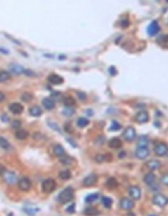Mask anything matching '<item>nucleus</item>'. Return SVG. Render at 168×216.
Segmentation results:
<instances>
[{
	"label": "nucleus",
	"mask_w": 168,
	"mask_h": 216,
	"mask_svg": "<svg viewBox=\"0 0 168 216\" xmlns=\"http://www.w3.org/2000/svg\"><path fill=\"white\" fill-rule=\"evenodd\" d=\"M73 197H74V190L72 187H66V189L63 190L59 195H58L57 200H58L59 204L64 205V204H68L69 201H72Z\"/></svg>",
	"instance_id": "nucleus-1"
},
{
	"label": "nucleus",
	"mask_w": 168,
	"mask_h": 216,
	"mask_svg": "<svg viewBox=\"0 0 168 216\" xmlns=\"http://www.w3.org/2000/svg\"><path fill=\"white\" fill-rule=\"evenodd\" d=\"M55 187H57V182L53 179H47L43 181V184H41V191L45 193H50L52 191L55 190Z\"/></svg>",
	"instance_id": "nucleus-2"
},
{
	"label": "nucleus",
	"mask_w": 168,
	"mask_h": 216,
	"mask_svg": "<svg viewBox=\"0 0 168 216\" xmlns=\"http://www.w3.org/2000/svg\"><path fill=\"white\" fill-rule=\"evenodd\" d=\"M123 137H124V139L127 142H133L134 139L137 138V133H136V129L133 128V127H127V128L124 129V132H123Z\"/></svg>",
	"instance_id": "nucleus-3"
},
{
	"label": "nucleus",
	"mask_w": 168,
	"mask_h": 216,
	"mask_svg": "<svg viewBox=\"0 0 168 216\" xmlns=\"http://www.w3.org/2000/svg\"><path fill=\"white\" fill-rule=\"evenodd\" d=\"M3 179H4V181H5L6 184H9V185H15V184H18V182H19L18 176H16L14 172H11V171H6L3 175Z\"/></svg>",
	"instance_id": "nucleus-4"
},
{
	"label": "nucleus",
	"mask_w": 168,
	"mask_h": 216,
	"mask_svg": "<svg viewBox=\"0 0 168 216\" xmlns=\"http://www.w3.org/2000/svg\"><path fill=\"white\" fill-rule=\"evenodd\" d=\"M154 153L157 156H166L168 153V145L164 142H159L154 146Z\"/></svg>",
	"instance_id": "nucleus-5"
},
{
	"label": "nucleus",
	"mask_w": 168,
	"mask_h": 216,
	"mask_svg": "<svg viewBox=\"0 0 168 216\" xmlns=\"http://www.w3.org/2000/svg\"><path fill=\"white\" fill-rule=\"evenodd\" d=\"M153 204L157 205V206H159V207H164V206L168 204V197L164 196V195H161V193L154 195V197H153Z\"/></svg>",
	"instance_id": "nucleus-6"
},
{
	"label": "nucleus",
	"mask_w": 168,
	"mask_h": 216,
	"mask_svg": "<svg viewBox=\"0 0 168 216\" xmlns=\"http://www.w3.org/2000/svg\"><path fill=\"white\" fill-rule=\"evenodd\" d=\"M119 207L123 210H127V211H131L133 207H134V201L132 200V198H122L120 202H119Z\"/></svg>",
	"instance_id": "nucleus-7"
},
{
	"label": "nucleus",
	"mask_w": 168,
	"mask_h": 216,
	"mask_svg": "<svg viewBox=\"0 0 168 216\" xmlns=\"http://www.w3.org/2000/svg\"><path fill=\"white\" fill-rule=\"evenodd\" d=\"M149 156V148L148 147H139L136 150V157L139 160H144Z\"/></svg>",
	"instance_id": "nucleus-8"
},
{
	"label": "nucleus",
	"mask_w": 168,
	"mask_h": 216,
	"mask_svg": "<svg viewBox=\"0 0 168 216\" xmlns=\"http://www.w3.org/2000/svg\"><path fill=\"white\" fill-rule=\"evenodd\" d=\"M18 185H19V189L22 190V191H29L32 187V182L28 177H22V179L19 180Z\"/></svg>",
	"instance_id": "nucleus-9"
},
{
	"label": "nucleus",
	"mask_w": 168,
	"mask_h": 216,
	"mask_svg": "<svg viewBox=\"0 0 168 216\" xmlns=\"http://www.w3.org/2000/svg\"><path fill=\"white\" fill-rule=\"evenodd\" d=\"M134 120H136L137 123H147V122L149 121V114L146 111H141V112H138L136 114Z\"/></svg>",
	"instance_id": "nucleus-10"
},
{
	"label": "nucleus",
	"mask_w": 168,
	"mask_h": 216,
	"mask_svg": "<svg viewBox=\"0 0 168 216\" xmlns=\"http://www.w3.org/2000/svg\"><path fill=\"white\" fill-rule=\"evenodd\" d=\"M129 196L134 200H139L142 197V191L141 189L138 187V186H132V187H129Z\"/></svg>",
	"instance_id": "nucleus-11"
},
{
	"label": "nucleus",
	"mask_w": 168,
	"mask_h": 216,
	"mask_svg": "<svg viewBox=\"0 0 168 216\" xmlns=\"http://www.w3.org/2000/svg\"><path fill=\"white\" fill-rule=\"evenodd\" d=\"M159 24H158V22H152L149 24V27H148V29H147V32H148V34L149 35H152V37H154V35H157L158 34V32H159Z\"/></svg>",
	"instance_id": "nucleus-12"
},
{
	"label": "nucleus",
	"mask_w": 168,
	"mask_h": 216,
	"mask_svg": "<svg viewBox=\"0 0 168 216\" xmlns=\"http://www.w3.org/2000/svg\"><path fill=\"white\" fill-rule=\"evenodd\" d=\"M48 80H49L50 84H54V86H59V84H62L63 82H64L63 77H60V75H58V74H54V73H52L49 75Z\"/></svg>",
	"instance_id": "nucleus-13"
},
{
	"label": "nucleus",
	"mask_w": 168,
	"mask_h": 216,
	"mask_svg": "<svg viewBox=\"0 0 168 216\" xmlns=\"http://www.w3.org/2000/svg\"><path fill=\"white\" fill-rule=\"evenodd\" d=\"M162 166V163H161V161H158V160H149L148 162L146 163V167L148 168V170H150V171H154V170H158L159 167Z\"/></svg>",
	"instance_id": "nucleus-14"
},
{
	"label": "nucleus",
	"mask_w": 168,
	"mask_h": 216,
	"mask_svg": "<svg viewBox=\"0 0 168 216\" xmlns=\"http://www.w3.org/2000/svg\"><path fill=\"white\" fill-rule=\"evenodd\" d=\"M143 181H144V184L149 185V186H152V185L156 184V181H157V176L154 175L153 172H148L147 175H144Z\"/></svg>",
	"instance_id": "nucleus-15"
},
{
	"label": "nucleus",
	"mask_w": 168,
	"mask_h": 216,
	"mask_svg": "<svg viewBox=\"0 0 168 216\" xmlns=\"http://www.w3.org/2000/svg\"><path fill=\"white\" fill-rule=\"evenodd\" d=\"M97 181H98V177H97V175L92 173V175H88L87 177H84L83 185H84V186H93Z\"/></svg>",
	"instance_id": "nucleus-16"
},
{
	"label": "nucleus",
	"mask_w": 168,
	"mask_h": 216,
	"mask_svg": "<svg viewBox=\"0 0 168 216\" xmlns=\"http://www.w3.org/2000/svg\"><path fill=\"white\" fill-rule=\"evenodd\" d=\"M53 152H54V155L58 156V157H60V158L65 156V150H64V147L60 146V145H54V146H53Z\"/></svg>",
	"instance_id": "nucleus-17"
},
{
	"label": "nucleus",
	"mask_w": 168,
	"mask_h": 216,
	"mask_svg": "<svg viewBox=\"0 0 168 216\" xmlns=\"http://www.w3.org/2000/svg\"><path fill=\"white\" fill-rule=\"evenodd\" d=\"M9 109H10V112L11 113H14V114H20L23 112V109H24V107L20 103H11L10 106H9Z\"/></svg>",
	"instance_id": "nucleus-18"
},
{
	"label": "nucleus",
	"mask_w": 168,
	"mask_h": 216,
	"mask_svg": "<svg viewBox=\"0 0 168 216\" xmlns=\"http://www.w3.org/2000/svg\"><path fill=\"white\" fill-rule=\"evenodd\" d=\"M41 104L44 106L45 109H48V111H52V109L55 107V102L52 99V98H44L41 101Z\"/></svg>",
	"instance_id": "nucleus-19"
},
{
	"label": "nucleus",
	"mask_w": 168,
	"mask_h": 216,
	"mask_svg": "<svg viewBox=\"0 0 168 216\" xmlns=\"http://www.w3.org/2000/svg\"><path fill=\"white\" fill-rule=\"evenodd\" d=\"M41 113H43V111H41V108L39 106H33V107H30V109H29V114L33 117H39V116H41Z\"/></svg>",
	"instance_id": "nucleus-20"
},
{
	"label": "nucleus",
	"mask_w": 168,
	"mask_h": 216,
	"mask_svg": "<svg viewBox=\"0 0 168 216\" xmlns=\"http://www.w3.org/2000/svg\"><path fill=\"white\" fill-rule=\"evenodd\" d=\"M10 70H11V73H14V74H22V73H24L25 69L20 64H11Z\"/></svg>",
	"instance_id": "nucleus-21"
},
{
	"label": "nucleus",
	"mask_w": 168,
	"mask_h": 216,
	"mask_svg": "<svg viewBox=\"0 0 168 216\" xmlns=\"http://www.w3.org/2000/svg\"><path fill=\"white\" fill-rule=\"evenodd\" d=\"M109 147L111 148H116V150H118V148L122 147V141L119 138H112L111 141H109Z\"/></svg>",
	"instance_id": "nucleus-22"
},
{
	"label": "nucleus",
	"mask_w": 168,
	"mask_h": 216,
	"mask_svg": "<svg viewBox=\"0 0 168 216\" xmlns=\"http://www.w3.org/2000/svg\"><path fill=\"white\" fill-rule=\"evenodd\" d=\"M83 214L87 216H94V215H99V211L95 207H87V209L83 210Z\"/></svg>",
	"instance_id": "nucleus-23"
},
{
	"label": "nucleus",
	"mask_w": 168,
	"mask_h": 216,
	"mask_svg": "<svg viewBox=\"0 0 168 216\" xmlns=\"http://www.w3.org/2000/svg\"><path fill=\"white\" fill-rule=\"evenodd\" d=\"M98 197H99L98 193H90L84 198V202H85V204H93V202H95L97 200H98Z\"/></svg>",
	"instance_id": "nucleus-24"
},
{
	"label": "nucleus",
	"mask_w": 168,
	"mask_h": 216,
	"mask_svg": "<svg viewBox=\"0 0 168 216\" xmlns=\"http://www.w3.org/2000/svg\"><path fill=\"white\" fill-rule=\"evenodd\" d=\"M63 102H64V106H65V107L74 108V106H75V99L73 98V97H65V98L63 99Z\"/></svg>",
	"instance_id": "nucleus-25"
},
{
	"label": "nucleus",
	"mask_w": 168,
	"mask_h": 216,
	"mask_svg": "<svg viewBox=\"0 0 168 216\" xmlns=\"http://www.w3.org/2000/svg\"><path fill=\"white\" fill-rule=\"evenodd\" d=\"M106 185H107L108 189H116L117 186H118V181H117L114 177H109V179L107 180V182H106Z\"/></svg>",
	"instance_id": "nucleus-26"
},
{
	"label": "nucleus",
	"mask_w": 168,
	"mask_h": 216,
	"mask_svg": "<svg viewBox=\"0 0 168 216\" xmlns=\"http://www.w3.org/2000/svg\"><path fill=\"white\" fill-rule=\"evenodd\" d=\"M28 136H29V133L25 129H18L16 133H15V137L18 139H27Z\"/></svg>",
	"instance_id": "nucleus-27"
},
{
	"label": "nucleus",
	"mask_w": 168,
	"mask_h": 216,
	"mask_svg": "<svg viewBox=\"0 0 168 216\" xmlns=\"http://www.w3.org/2000/svg\"><path fill=\"white\" fill-rule=\"evenodd\" d=\"M102 204H103V206L106 207V209H111V207H112V204H113V201H112V198H111V197L104 196V197H102Z\"/></svg>",
	"instance_id": "nucleus-28"
},
{
	"label": "nucleus",
	"mask_w": 168,
	"mask_h": 216,
	"mask_svg": "<svg viewBox=\"0 0 168 216\" xmlns=\"http://www.w3.org/2000/svg\"><path fill=\"white\" fill-rule=\"evenodd\" d=\"M10 79V74L6 70H0V83L8 82Z\"/></svg>",
	"instance_id": "nucleus-29"
},
{
	"label": "nucleus",
	"mask_w": 168,
	"mask_h": 216,
	"mask_svg": "<svg viewBox=\"0 0 168 216\" xmlns=\"http://www.w3.org/2000/svg\"><path fill=\"white\" fill-rule=\"evenodd\" d=\"M59 177L62 180H69L70 177H72V172L69 170H63L59 172Z\"/></svg>",
	"instance_id": "nucleus-30"
},
{
	"label": "nucleus",
	"mask_w": 168,
	"mask_h": 216,
	"mask_svg": "<svg viewBox=\"0 0 168 216\" xmlns=\"http://www.w3.org/2000/svg\"><path fill=\"white\" fill-rule=\"evenodd\" d=\"M77 125H78V127H80V128H83V127H87L88 125H89V120H88V118H85V117H80V118L78 120Z\"/></svg>",
	"instance_id": "nucleus-31"
},
{
	"label": "nucleus",
	"mask_w": 168,
	"mask_h": 216,
	"mask_svg": "<svg viewBox=\"0 0 168 216\" xmlns=\"http://www.w3.org/2000/svg\"><path fill=\"white\" fill-rule=\"evenodd\" d=\"M148 142H149L148 137H147V136H142V137H139V139H138V146H139V147H147Z\"/></svg>",
	"instance_id": "nucleus-32"
},
{
	"label": "nucleus",
	"mask_w": 168,
	"mask_h": 216,
	"mask_svg": "<svg viewBox=\"0 0 168 216\" xmlns=\"http://www.w3.org/2000/svg\"><path fill=\"white\" fill-rule=\"evenodd\" d=\"M0 146H1L4 150H10V147H11V145L8 142V139H5L4 137H0Z\"/></svg>",
	"instance_id": "nucleus-33"
},
{
	"label": "nucleus",
	"mask_w": 168,
	"mask_h": 216,
	"mask_svg": "<svg viewBox=\"0 0 168 216\" xmlns=\"http://www.w3.org/2000/svg\"><path fill=\"white\" fill-rule=\"evenodd\" d=\"M157 42H158L159 44H162L163 46H168V35H162V37H159Z\"/></svg>",
	"instance_id": "nucleus-34"
},
{
	"label": "nucleus",
	"mask_w": 168,
	"mask_h": 216,
	"mask_svg": "<svg viewBox=\"0 0 168 216\" xmlns=\"http://www.w3.org/2000/svg\"><path fill=\"white\" fill-rule=\"evenodd\" d=\"M23 211H25L29 215H35L36 212H39V209H30V207H24Z\"/></svg>",
	"instance_id": "nucleus-35"
},
{
	"label": "nucleus",
	"mask_w": 168,
	"mask_h": 216,
	"mask_svg": "<svg viewBox=\"0 0 168 216\" xmlns=\"http://www.w3.org/2000/svg\"><path fill=\"white\" fill-rule=\"evenodd\" d=\"M120 127H122L120 123H118V122H116V121H113L112 125H111V128H109V129H111V131H119Z\"/></svg>",
	"instance_id": "nucleus-36"
},
{
	"label": "nucleus",
	"mask_w": 168,
	"mask_h": 216,
	"mask_svg": "<svg viewBox=\"0 0 168 216\" xmlns=\"http://www.w3.org/2000/svg\"><path fill=\"white\" fill-rule=\"evenodd\" d=\"M22 99L24 101V102H30V101L33 99V96L30 94V93H23V94H22Z\"/></svg>",
	"instance_id": "nucleus-37"
},
{
	"label": "nucleus",
	"mask_w": 168,
	"mask_h": 216,
	"mask_svg": "<svg viewBox=\"0 0 168 216\" xmlns=\"http://www.w3.org/2000/svg\"><path fill=\"white\" fill-rule=\"evenodd\" d=\"M73 113H74V108H70V107H66L63 111V114H65V116H72Z\"/></svg>",
	"instance_id": "nucleus-38"
},
{
	"label": "nucleus",
	"mask_w": 168,
	"mask_h": 216,
	"mask_svg": "<svg viewBox=\"0 0 168 216\" xmlns=\"http://www.w3.org/2000/svg\"><path fill=\"white\" fill-rule=\"evenodd\" d=\"M11 126H13V128L20 129L19 127H22V122H20V121H18V120H15V121H13V122H11Z\"/></svg>",
	"instance_id": "nucleus-39"
},
{
	"label": "nucleus",
	"mask_w": 168,
	"mask_h": 216,
	"mask_svg": "<svg viewBox=\"0 0 168 216\" xmlns=\"http://www.w3.org/2000/svg\"><path fill=\"white\" fill-rule=\"evenodd\" d=\"M94 160L97 161V162H99V163H100V162H104V161H106V157H104L103 155H97Z\"/></svg>",
	"instance_id": "nucleus-40"
},
{
	"label": "nucleus",
	"mask_w": 168,
	"mask_h": 216,
	"mask_svg": "<svg viewBox=\"0 0 168 216\" xmlns=\"http://www.w3.org/2000/svg\"><path fill=\"white\" fill-rule=\"evenodd\" d=\"M161 182L164 186H168V173H166V175H163V177L161 179Z\"/></svg>",
	"instance_id": "nucleus-41"
},
{
	"label": "nucleus",
	"mask_w": 168,
	"mask_h": 216,
	"mask_svg": "<svg viewBox=\"0 0 168 216\" xmlns=\"http://www.w3.org/2000/svg\"><path fill=\"white\" fill-rule=\"evenodd\" d=\"M66 212H68V214H73V212H75V205H74V204L70 205V206L68 207V209H66Z\"/></svg>",
	"instance_id": "nucleus-42"
},
{
	"label": "nucleus",
	"mask_w": 168,
	"mask_h": 216,
	"mask_svg": "<svg viewBox=\"0 0 168 216\" xmlns=\"http://www.w3.org/2000/svg\"><path fill=\"white\" fill-rule=\"evenodd\" d=\"M120 25H122V28H128L129 20H128V19H123V20L120 22Z\"/></svg>",
	"instance_id": "nucleus-43"
},
{
	"label": "nucleus",
	"mask_w": 168,
	"mask_h": 216,
	"mask_svg": "<svg viewBox=\"0 0 168 216\" xmlns=\"http://www.w3.org/2000/svg\"><path fill=\"white\" fill-rule=\"evenodd\" d=\"M60 161H62V163H65V165H68V163H70V162H72L73 160H72V158H68V157H64V158L62 157V158H60Z\"/></svg>",
	"instance_id": "nucleus-44"
},
{
	"label": "nucleus",
	"mask_w": 168,
	"mask_h": 216,
	"mask_svg": "<svg viewBox=\"0 0 168 216\" xmlns=\"http://www.w3.org/2000/svg\"><path fill=\"white\" fill-rule=\"evenodd\" d=\"M24 74H27L28 77H34V75H35L34 72H32V70H27V69L24 70Z\"/></svg>",
	"instance_id": "nucleus-45"
},
{
	"label": "nucleus",
	"mask_w": 168,
	"mask_h": 216,
	"mask_svg": "<svg viewBox=\"0 0 168 216\" xmlns=\"http://www.w3.org/2000/svg\"><path fill=\"white\" fill-rule=\"evenodd\" d=\"M77 94L79 96V98H80V99H87V94H85V93H83V92H77Z\"/></svg>",
	"instance_id": "nucleus-46"
},
{
	"label": "nucleus",
	"mask_w": 168,
	"mask_h": 216,
	"mask_svg": "<svg viewBox=\"0 0 168 216\" xmlns=\"http://www.w3.org/2000/svg\"><path fill=\"white\" fill-rule=\"evenodd\" d=\"M5 172H6V171H5V167H4L3 165H0V176H3Z\"/></svg>",
	"instance_id": "nucleus-47"
},
{
	"label": "nucleus",
	"mask_w": 168,
	"mask_h": 216,
	"mask_svg": "<svg viewBox=\"0 0 168 216\" xmlns=\"http://www.w3.org/2000/svg\"><path fill=\"white\" fill-rule=\"evenodd\" d=\"M109 73H111L112 75H114V74H117V69L113 68V67H111V68H109Z\"/></svg>",
	"instance_id": "nucleus-48"
},
{
	"label": "nucleus",
	"mask_w": 168,
	"mask_h": 216,
	"mask_svg": "<svg viewBox=\"0 0 168 216\" xmlns=\"http://www.w3.org/2000/svg\"><path fill=\"white\" fill-rule=\"evenodd\" d=\"M1 121L3 122H9V117H8L6 114H3V116H1Z\"/></svg>",
	"instance_id": "nucleus-49"
},
{
	"label": "nucleus",
	"mask_w": 168,
	"mask_h": 216,
	"mask_svg": "<svg viewBox=\"0 0 168 216\" xmlns=\"http://www.w3.org/2000/svg\"><path fill=\"white\" fill-rule=\"evenodd\" d=\"M125 156H127V152H125V151H124V152H123V151H122V152H120V153H119V158H124V157H125Z\"/></svg>",
	"instance_id": "nucleus-50"
},
{
	"label": "nucleus",
	"mask_w": 168,
	"mask_h": 216,
	"mask_svg": "<svg viewBox=\"0 0 168 216\" xmlns=\"http://www.w3.org/2000/svg\"><path fill=\"white\" fill-rule=\"evenodd\" d=\"M4 99H5V94L3 92H0V102H3Z\"/></svg>",
	"instance_id": "nucleus-51"
},
{
	"label": "nucleus",
	"mask_w": 168,
	"mask_h": 216,
	"mask_svg": "<svg viewBox=\"0 0 168 216\" xmlns=\"http://www.w3.org/2000/svg\"><path fill=\"white\" fill-rule=\"evenodd\" d=\"M68 141H69V142H70V143H72V145H73V146H74V147H77V143H75V142H74V141H72V139H70V138H68Z\"/></svg>",
	"instance_id": "nucleus-52"
},
{
	"label": "nucleus",
	"mask_w": 168,
	"mask_h": 216,
	"mask_svg": "<svg viewBox=\"0 0 168 216\" xmlns=\"http://www.w3.org/2000/svg\"><path fill=\"white\" fill-rule=\"evenodd\" d=\"M0 52H1V53H5V54H8V50H5V49H0Z\"/></svg>",
	"instance_id": "nucleus-53"
},
{
	"label": "nucleus",
	"mask_w": 168,
	"mask_h": 216,
	"mask_svg": "<svg viewBox=\"0 0 168 216\" xmlns=\"http://www.w3.org/2000/svg\"><path fill=\"white\" fill-rule=\"evenodd\" d=\"M59 59H60V61H63V59H65V56H59Z\"/></svg>",
	"instance_id": "nucleus-54"
}]
</instances>
